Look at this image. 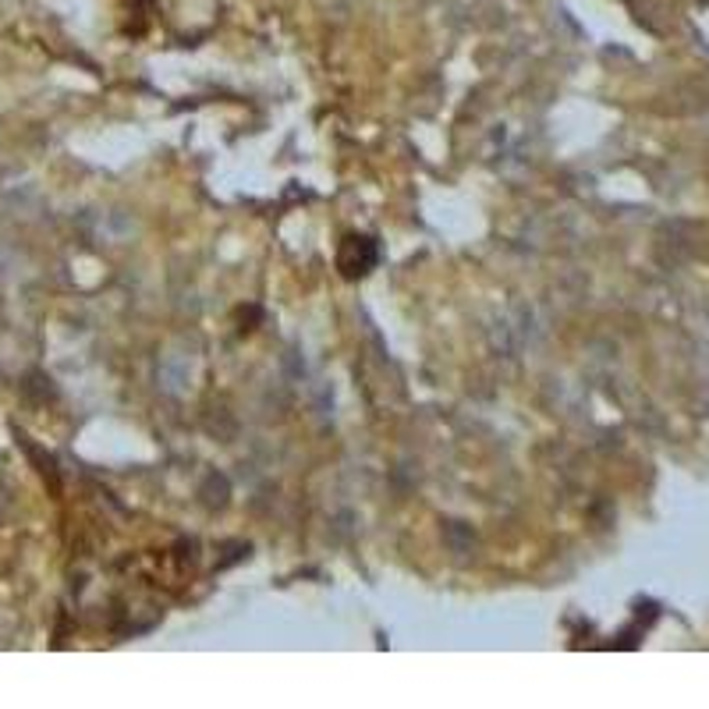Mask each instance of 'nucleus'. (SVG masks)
<instances>
[{
	"label": "nucleus",
	"mask_w": 709,
	"mask_h": 709,
	"mask_svg": "<svg viewBox=\"0 0 709 709\" xmlns=\"http://www.w3.org/2000/svg\"><path fill=\"white\" fill-rule=\"evenodd\" d=\"M376 256H380V252H376L373 238H366V234H351V238H344L337 266H341L344 277H362V273H369L376 266Z\"/></svg>",
	"instance_id": "obj_1"
}]
</instances>
